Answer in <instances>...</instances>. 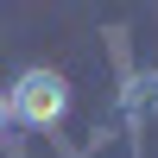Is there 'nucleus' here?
<instances>
[{"mask_svg": "<svg viewBox=\"0 0 158 158\" xmlns=\"http://www.w3.org/2000/svg\"><path fill=\"white\" fill-rule=\"evenodd\" d=\"M6 108H13L19 127L51 133V127H63V114H70V82H63L57 70H19V82L6 89Z\"/></svg>", "mask_w": 158, "mask_h": 158, "instance_id": "f257e3e1", "label": "nucleus"}, {"mask_svg": "<svg viewBox=\"0 0 158 158\" xmlns=\"http://www.w3.org/2000/svg\"><path fill=\"white\" fill-rule=\"evenodd\" d=\"M13 127V108H6V89H0V133Z\"/></svg>", "mask_w": 158, "mask_h": 158, "instance_id": "f03ea898", "label": "nucleus"}]
</instances>
